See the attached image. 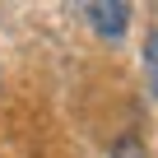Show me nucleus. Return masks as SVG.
Masks as SVG:
<instances>
[{
	"mask_svg": "<svg viewBox=\"0 0 158 158\" xmlns=\"http://www.w3.org/2000/svg\"><path fill=\"white\" fill-rule=\"evenodd\" d=\"M84 19L102 33V37H121L126 33V23H130V5H121V0H112V5H84Z\"/></svg>",
	"mask_w": 158,
	"mask_h": 158,
	"instance_id": "f257e3e1",
	"label": "nucleus"
},
{
	"mask_svg": "<svg viewBox=\"0 0 158 158\" xmlns=\"http://www.w3.org/2000/svg\"><path fill=\"white\" fill-rule=\"evenodd\" d=\"M144 79H149V93L158 98V28L144 37Z\"/></svg>",
	"mask_w": 158,
	"mask_h": 158,
	"instance_id": "f03ea898",
	"label": "nucleus"
}]
</instances>
